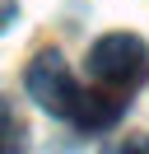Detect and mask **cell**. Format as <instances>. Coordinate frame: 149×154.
Here are the masks:
<instances>
[{
    "instance_id": "cell-2",
    "label": "cell",
    "mask_w": 149,
    "mask_h": 154,
    "mask_svg": "<svg viewBox=\"0 0 149 154\" xmlns=\"http://www.w3.org/2000/svg\"><path fill=\"white\" fill-rule=\"evenodd\" d=\"M23 84H28V94H33V103H37V107H47L51 117H70L74 98H79V84H74L70 66H65L56 51H42V56L28 66Z\"/></svg>"
},
{
    "instance_id": "cell-3",
    "label": "cell",
    "mask_w": 149,
    "mask_h": 154,
    "mask_svg": "<svg viewBox=\"0 0 149 154\" xmlns=\"http://www.w3.org/2000/svg\"><path fill=\"white\" fill-rule=\"evenodd\" d=\"M121 112H126V94H117V89H79V98L70 107V122L79 131H107V126L121 122Z\"/></svg>"
},
{
    "instance_id": "cell-4",
    "label": "cell",
    "mask_w": 149,
    "mask_h": 154,
    "mask_svg": "<svg viewBox=\"0 0 149 154\" xmlns=\"http://www.w3.org/2000/svg\"><path fill=\"white\" fill-rule=\"evenodd\" d=\"M19 140H23V122H19V117H14V107L0 98V154L19 149Z\"/></svg>"
},
{
    "instance_id": "cell-1",
    "label": "cell",
    "mask_w": 149,
    "mask_h": 154,
    "mask_svg": "<svg viewBox=\"0 0 149 154\" xmlns=\"http://www.w3.org/2000/svg\"><path fill=\"white\" fill-rule=\"evenodd\" d=\"M89 70L98 84L117 89V94H135L149 75V47L135 33H107L89 47Z\"/></svg>"
}]
</instances>
